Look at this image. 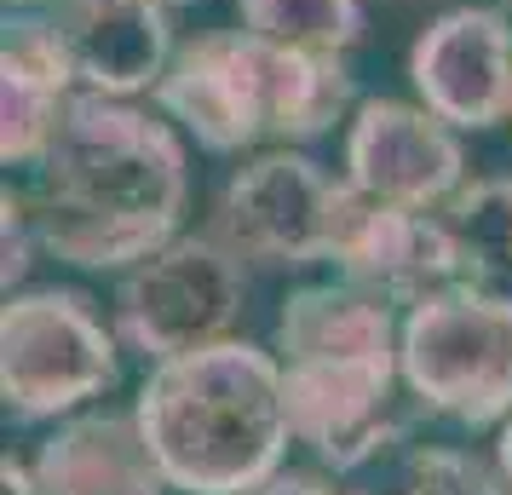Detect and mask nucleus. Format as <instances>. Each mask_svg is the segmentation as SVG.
Listing matches in <instances>:
<instances>
[{"label": "nucleus", "instance_id": "nucleus-14", "mask_svg": "<svg viewBox=\"0 0 512 495\" xmlns=\"http://www.w3.org/2000/svg\"><path fill=\"white\" fill-rule=\"evenodd\" d=\"M29 461L47 495H173L133 409H81Z\"/></svg>", "mask_w": 512, "mask_h": 495}, {"label": "nucleus", "instance_id": "nucleus-1", "mask_svg": "<svg viewBox=\"0 0 512 495\" xmlns=\"http://www.w3.org/2000/svg\"><path fill=\"white\" fill-rule=\"evenodd\" d=\"M41 248L75 271H133L179 236L190 208V162L179 127L133 98L75 93L64 133L35 167Z\"/></svg>", "mask_w": 512, "mask_h": 495}, {"label": "nucleus", "instance_id": "nucleus-20", "mask_svg": "<svg viewBox=\"0 0 512 495\" xmlns=\"http://www.w3.org/2000/svg\"><path fill=\"white\" fill-rule=\"evenodd\" d=\"M0 495H47L29 455H6V461H0Z\"/></svg>", "mask_w": 512, "mask_h": 495}, {"label": "nucleus", "instance_id": "nucleus-3", "mask_svg": "<svg viewBox=\"0 0 512 495\" xmlns=\"http://www.w3.org/2000/svg\"><path fill=\"white\" fill-rule=\"evenodd\" d=\"M133 415L173 495H254L294 449L277 346L265 352L236 334L156 363Z\"/></svg>", "mask_w": 512, "mask_h": 495}, {"label": "nucleus", "instance_id": "nucleus-22", "mask_svg": "<svg viewBox=\"0 0 512 495\" xmlns=\"http://www.w3.org/2000/svg\"><path fill=\"white\" fill-rule=\"evenodd\" d=\"M24 6H47V0H6V12H24Z\"/></svg>", "mask_w": 512, "mask_h": 495}, {"label": "nucleus", "instance_id": "nucleus-6", "mask_svg": "<svg viewBox=\"0 0 512 495\" xmlns=\"http://www.w3.org/2000/svg\"><path fill=\"white\" fill-rule=\"evenodd\" d=\"M403 386L449 426L484 432L512 415V294L449 283L403 311Z\"/></svg>", "mask_w": 512, "mask_h": 495}, {"label": "nucleus", "instance_id": "nucleus-23", "mask_svg": "<svg viewBox=\"0 0 512 495\" xmlns=\"http://www.w3.org/2000/svg\"><path fill=\"white\" fill-rule=\"evenodd\" d=\"M162 6H190V0H162Z\"/></svg>", "mask_w": 512, "mask_h": 495}, {"label": "nucleus", "instance_id": "nucleus-7", "mask_svg": "<svg viewBox=\"0 0 512 495\" xmlns=\"http://www.w3.org/2000/svg\"><path fill=\"white\" fill-rule=\"evenodd\" d=\"M357 208L363 196L351 190L346 173H328L300 144H271L265 156L225 179L208 231L242 265L317 271V265H334Z\"/></svg>", "mask_w": 512, "mask_h": 495}, {"label": "nucleus", "instance_id": "nucleus-21", "mask_svg": "<svg viewBox=\"0 0 512 495\" xmlns=\"http://www.w3.org/2000/svg\"><path fill=\"white\" fill-rule=\"evenodd\" d=\"M489 461H495V472L507 478V490H512V415L495 426V455H489Z\"/></svg>", "mask_w": 512, "mask_h": 495}, {"label": "nucleus", "instance_id": "nucleus-17", "mask_svg": "<svg viewBox=\"0 0 512 495\" xmlns=\"http://www.w3.org/2000/svg\"><path fill=\"white\" fill-rule=\"evenodd\" d=\"M397 495H512L507 478L495 472V461L472 455V449H449V444H420L409 449L403 467V490Z\"/></svg>", "mask_w": 512, "mask_h": 495}, {"label": "nucleus", "instance_id": "nucleus-4", "mask_svg": "<svg viewBox=\"0 0 512 495\" xmlns=\"http://www.w3.org/2000/svg\"><path fill=\"white\" fill-rule=\"evenodd\" d=\"M346 52L282 47L254 29H208L173 52L156 81L162 110L208 156H242L254 144H311L357 110Z\"/></svg>", "mask_w": 512, "mask_h": 495}, {"label": "nucleus", "instance_id": "nucleus-8", "mask_svg": "<svg viewBox=\"0 0 512 495\" xmlns=\"http://www.w3.org/2000/svg\"><path fill=\"white\" fill-rule=\"evenodd\" d=\"M242 306H248V265L213 231H179L150 260L121 271L110 323L121 346L156 369L231 340Z\"/></svg>", "mask_w": 512, "mask_h": 495}, {"label": "nucleus", "instance_id": "nucleus-5", "mask_svg": "<svg viewBox=\"0 0 512 495\" xmlns=\"http://www.w3.org/2000/svg\"><path fill=\"white\" fill-rule=\"evenodd\" d=\"M121 334L81 288H18L0 306V398L12 421H70L121 386Z\"/></svg>", "mask_w": 512, "mask_h": 495}, {"label": "nucleus", "instance_id": "nucleus-9", "mask_svg": "<svg viewBox=\"0 0 512 495\" xmlns=\"http://www.w3.org/2000/svg\"><path fill=\"white\" fill-rule=\"evenodd\" d=\"M346 179L369 202L449 208L466 185L461 133L426 104L363 98L346 121Z\"/></svg>", "mask_w": 512, "mask_h": 495}, {"label": "nucleus", "instance_id": "nucleus-13", "mask_svg": "<svg viewBox=\"0 0 512 495\" xmlns=\"http://www.w3.org/2000/svg\"><path fill=\"white\" fill-rule=\"evenodd\" d=\"M52 24L64 29L81 93L139 98L173 64V6L162 0H47Z\"/></svg>", "mask_w": 512, "mask_h": 495}, {"label": "nucleus", "instance_id": "nucleus-2", "mask_svg": "<svg viewBox=\"0 0 512 495\" xmlns=\"http://www.w3.org/2000/svg\"><path fill=\"white\" fill-rule=\"evenodd\" d=\"M277 357L294 444L328 472H357L403 444V311L346 283H305L282 300Z\"/></svg>", "mask_w": 512, "mask_h": 495}, {"label": "nucleus", "instance_id": "nucleus-15", "mask_svg": "<svg viewBox=\"0 0 512 495\" xmlns=\"http://www.w3.org/2000/svg\"><path fill=\"white\" fill-rule=\"evenodd\" d=\"M443 219L461 248V283L512 294V179H466Z\"/></svg>", "mask_w": 512, "mask_h": 495}, {"label": "nucleus", "instance_id": "nucleus-12", "mask_svg": "<svg viewBox=\"0 0 512 495\" xmlns=\"http://www.w3.org/2000/svg\"><path fill=\"white\" fill-rule=\"evenodd\" d=\"M75 93V64L64 47V29L52 24L47 6L6 12L0 41V162L6 167H41L52 139L64 133Z\"/></svg>", "mask_w": 512, "mask_h": 495}, {"label": "nucleus", "instance_id": "nucleus-10", "mask_svg": "<svg viewBox=\"0 0 512 495\" xmlns=\"http://www.w3.org/2000/svg\"><path fill=\"white\" fill-rule=\"evenodd\" d=\"M409 87L455 133L512 121V18L501 6H449L409 47Z\"/></svg>", "mask_w": 512, "mask_h": 495}, {"label": "nucleus", "instance_id": "nucleus-19", "mask_svg": "<svg viewBox=\"0 0 512 495\" xmlns=\"http://www.w3.org/2000/svg\"><path fill=\"white\" fill-rule=\"evenodd\" d=\"M254 495H351V490H340L334 478H323V472H294V467H282L271 484H259Z\"/></svg>", "mask_w": 512, "mask_h": 495}, {"label": "nucleus", "instance_id": "nucleus-11", "mask_svg": "<svg viewBox=\"0 0 512 495\" xmlns=\"http://www.w3.org/2000/svg\"><path fill=\"white\" fill-rule=\"evenodd\" d=\"M334 271L346 283L380 294L386 306L409 311L426 294L461 283V248L443 208H392V202H369L351 213V231L334 254Z\"/></svg>", "mask_w": 512, "mask_h": 495}, {"label": "nucleus", "instance_id": "nucleus-18", "mask_svg": "<svg viewBox=\"0 0 512 495\" xmlns=\"http://www.w3.org/2000/svg\"><path fill=\"white\" fill-rule=\"evenodd\" d=\"M35 254H47L41 248V225H35V202H29V190H0V283L6 294L29 277V265Z\"/></svg>", "mask_w": 512, "mask_h": 495}, {"label": "nucleus", "instance_id": "nucleus-16", "mask_svg": "<svg viewBox=\"0 0 512 495\" xmlns=\"http://www.w3.org/2000/svg\"><path fill=\"white\" fill-rule=\"evenodd\" d=\"M236 18L282 47L351 52L363 41V0H236Z\"/></svg>", "mask_w": 512, "mask_h": 495}]
</instances>
